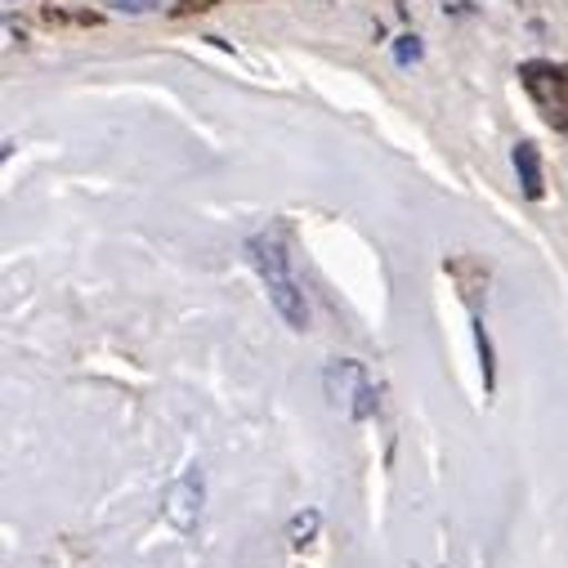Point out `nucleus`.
<instances>
[{"mask_svg": "<svg viewBox=\"0 0 568 568\" xmlns=\"http://www.w3.org/2000/svg\"><path fill=\"white\" fill-rule=\"evenodd\" d=\"M246 260L251 268L260 273V287L268 292V305L282 314L292 332H305L310 327V305H305V292L292 273V260H287V246H282L273 233H255L246 242Z\"/></svg>", "mask_w": 568, "mask_h": 568, "instance_id": "f257e3e1", "label": "nucleus"}, {"mask_svg": "<svg viewBox=\"0 0 568 568\" xmlns=\"http://www.w3.org/2000/svg\"><path fill=\"white\" fill-rule=\"evenodd\" d=\"M327 394L332 403L349 416V420H367L372 407H376V385H372V372L354 358H336L327 363Z\"/></svg>", "mask_w": 568, "mask_h": 568, "instance_id": "f03ea898", "label": "nucleus"}, {"mask_svg": "<svg viewBox=\"0 0 568 568\" xmlns=\"http://www.w3.org/2000/svg\"><path fill=\"white\" fill-rule=\"evenodd\" d=\"M524 85H528V94L541 103V112H546L555 125H568V72H564V68L528 63V68H524Z\"/></svg>", "mask_w": 568, "mask_h": 568, "instance_id": "7ed1b4c3", "label": "nucleus"}, {"mask_svg": "<svg viewBox=\"0 0 568 568\" xmlns=\"http://www.w3.org/2000/svg\"><path fill=\"white\" fill-rule=\"evenodd\" d=\"M202 506H206L202 470H184V475H180V479L166 488V497H162V515H166V524H175L180 532L197 528V519H202Z\"/></svg>", "mask_w": 568, "mask_h": 568, "instance_id": "20e7f679", "label": "nucleus"}, {"mask_svg": "<svg viewBox=\"0 0 568 568\" xmlns=\"http://www.w3.org/2000/svg\"><path fill=\"white\" fill-rule=\"evenodd\" d=\"M515 171H519V184H524V197L528 202H541V153L537 144H515Z\"/></svg>", "mask_w": 568, "mask_h": 568, "instance_id": "39448f33", "label": "nucleus"}, {"mask_svg": "<svg viewBox=\"0 0 568 568\" xmlns=\"http://www.w3.org/2000/svg\"><path fill=\"white\" fill-rule=\"evenodd\" d=\"M318 532V510H305V515H296V528H292V541L301 546V541H310Z\"/></svg>", "mask_w": 568, "mask_h": 568, "instance_id": "423d86ee", "label": "nucleus"}, {"mask_svg": "<svg viewBox=\"0 0 568 568\" xmlns=\"http://www.w3.org/2000/svg\"><path fill=\"white\" fill-rule=\"evenodd\" d=\"M394 59H398V63H416V59H420V41H416V37H398Z\"/></svg>", "mask_w": 568, "mask_h": 568, "instance_id": "0eeeda50", "label": "nucleus"}, {"mask_svg": "<svg viewBox=\"0 0 568 568\" xmlns=\"http://www.w3.org/2000/svg\"><path fill=\"white\" fill-rule=\"evenodd\" d=\"M112 6H116V10H130V14H139V10H153L158 0H112Z\"/></svg>", "mask_w": 568, "mask_h": 568, "instance_id": "6e6552de", "label": "nucleus"}]
</instances>
